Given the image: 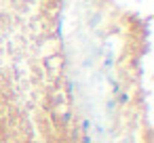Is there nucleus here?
Instances as JSON below:
<instances>
[]
</instances>
